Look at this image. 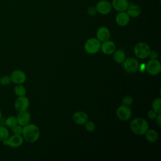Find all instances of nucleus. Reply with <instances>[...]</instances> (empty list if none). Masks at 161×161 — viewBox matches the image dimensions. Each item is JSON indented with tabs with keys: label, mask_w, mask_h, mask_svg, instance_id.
<instances>
[{
	"label": "nucleus",
	"mask_w": 161,
	"mask_h": 161,
	"mask_svg": "<svg viewBox=\"0 0 161 161\" xmlns=\"http://www.w3.org/2000/svg\"><path fill=\"white\" fill-rule=\"evenodd\" d=\"M22 136L26 142L30 143H35L40 138V130L35 124L29 123L23 126Z\"/></svg>",
	"instance_id": "obj_1"
},
{
	"label": "nucleus",
	"mask_w": 161,
	"mask_h": 161,
	"mask_svg": "<svg viewBox=\"0 0 161 161\" xmlns=\"http://www.w3.org/2000/svg\"><path fill=\"white\" fill-rule=\"evenodd\" d=\"M130 129L133 133L138 135H145L149 129V125L143 118H136L130 123Z\"/></svg>",
	"instance_id": "obj_2"
},
{
	"label": "nucleus",
	"mask_w": 161,
	"mask_h": 161,
	"mask_svg": "<svg viewBox=\"0 0 161 161\" xmlns=\"http://www.w3.org/2000/svg\"><path fill=\"white\" fill-rule=\"evenodd\" d=\"M149 45L145 42H140L136 44L133 48L134 54L140 59H145L148 57L150 52Z\"/></svg>",
	"instance_id": "obj_3"
},
{
	"label": "nucleus",
	"mask_w": 161,
	"mask_h": 161,
	"mask_svg": "<svg viewBox=\"0 0 161 161\" xmlns=\"http://www.w3.org/2000/svg\"><path fill=\"white\" fill-rule=\"evenodd\" d=\"M122 64L123 69L128 73H135L139 69V62L136 58L134 57L126 58Z\"/></svg>",
	"instance_id": "obj_4"
},
{
	"label": "nucleus",
	"mask_w": 161,
	"mask_h": 161,
	"mask_svg": "<svg viewBox=\"0 0 161 161\" xmlns=\"http://www.w3.org/2000/svg\"><path fill=\"white\" fill-rule=\"evenodd\" d=\"M101 42L96 38L88 39L84 44V50L89 54H95L101 49Z\"/></svg>",
	"instance_id": "obj_5"
},
{
	"label": "nucleus",
	"mask_w": 161,
	"mask_h": 161,
	"mask_svg": "<svg viewBox=\"0 0 161 161\" xmlns=\"http://www.w3.org/2000/svg\"><path fill=\"white\" fill-rule=\"evenodd\" d=\"M23 142L24 139L21 135L13 134L11 136L9 135L8 138L2 141V143L4 146H8L11 148H16L21 146Z\"/></svg>",
	"instance_id": "obj_6"
},
{
	"label": "nucleus",
	"mask_w": 161,
	"mask_h": 161,
	"mask_svg": "<svg viewBox=\"0 0 161 161\" xmlns=\"http://www.w3.org/2000/svg\"><path fill=\"white\" fill-rule=\"evenodd\" d=\"M95 8L97 13L102 15L109 14L113 9L111 3L108 0H99L96 3Z\"/></svg>",
	"instance_id": "obj_7"
},
{
	"label": "nucleus",
	"mask_w": 161,
	"mask_h": 161,
	"mask_svg": "<svg viewBox=\"0 0 161 161\" xmlns=\"http://www.w3.org/2000/svg\"><path fill=\"white\" fill-rule=\"evenodd\" d=\"M116 116L119 119L123 121L130 119L131 116L132 112L129 106L125 105H120L116 111Z\"/></svg>",
	"instance_id": "obj_8"
},
{
	"label": "nucleus",
	"mask_w": 161,
	"mask_h": 161,
	"mask_svg": "<svg viewBox=\"0 0 161 161\" xmlns=\"http://www.w3.org/2000/svg\"><path fill=\"white\" fill-rule=\"evenodd\" d=\"M30 106V100L26 96H18L14 103V109L18 111L28 110Z\"/></svg>",
	"instance_id": "obj_9"
},
{
	"label": "nucleus",
	"mask_w": 161,
	"mask_h": 161,
	"mask_svg": "<svg viewBox=\"0 0 161 161\" xmlns=\"http://www.w3.org/2000/svg\"><path fill=\"white\" fill-rule=\"evenodd\" d=\"M146 70L151 75H157L161 71V64L157 59L150 60L146 65Z\"/></svg>",
	"instance_id": "obj_10"
},
{
	"label": "nucleus",
	"mask_w": 161,
	"mask_h": 161,
	"mask_svg": "<svg viewBox=\"0 0 161 161\" xmlns=\"http://www.w3.org/2000/svg\"><path fill=\"white\" fill-rule=\"evenodd\" d=\"M9 76L11 82L15 84H23L26 80V74L23 70L19 69L13 70Z\"/></svg>",
	"instance_id": "obj_11"
},
{
	"label": "nucleus",
	"mask_w": 161,
	"mask_h": 161,
	"mask_svg": "<svg viewBox=\"0 0 161 161\" xmlns=\"http://www.w3.org/2000/svg\"><path fill=\"white\" fill-rule=\"evenodd\" d=\"M130 20V17L126 11L118 12L115 17L116 23L121 27L126 26Z\"/></svg>",
	"instance_id": "obj_12"
},
{
	"label": "nucleus",
	"mask_w": 161,
	"mask_h": 161,
	"mask_svg": "<svg viewBox=\"0 0 161 161\" xmlns=\"http://www.w3.org/2000/svg\"><path fill=\"white\" fill-rule=\"evenodd\" d=\"M101 52L107 55H109L113 53V52L116 50V45L115 43L109 40L104 41L101 45Z\"/></svg>",
	"instance_id": "obj_13"
},
{
	"label": "nucleus",
	"mask_w": 161,
	"mask_h": 161,
	"mask_svg": "<svg viewBox=\"0 0 161 161\" xmlns=\"http://www.w3.org/2000/svg\"><path fill=\"white\" fill-rule=\"evenodd\" d=\"M111 3L112 8L118 12L126 11L130 4L128 0H112Z\"/></svg>",
	"instance_id": "obj_14"
},
{
	"label": "nucleus",
	"mask_w": 161,
	"mask_h": 161,
	"mask_svg": "<svg viewBox=\"0 0 161 161\" xmlns=\"http://www.w3.org/2000/svg\"><path fill=\"white\" fill-rule=\"evenodd\" d=\"M111 36V33L109 30L106 26L99 27L96 31V38L101 42H103L108 40H109Z\"/></svg>",
	"instance_id": "obj_15"
},
{
	"label": "nucleus",
	"mask_w": 161,
	"mask_h": 161,
	"mask_svg": "<svg viewBox=\"0 0 161 161\" xmlns=\"http://www.w3.org/2000/svg\"><path fill=\"white\" fill-rule=\"evenodd\" d=\"M72 119L75 124L82 125L88 121V116L84 111H78L73 114Z\"/></svg>",
	"instance_id": "obj_16"
},
{
	"label": "nucleus",
	"mask_w": 161,
	"mask_h": 161,
	"mask_svg": "<svg viewBox=\"0 0 161 161\" xmlns=\"http://www.w3.org/2000/svg\"><path fill=\"white\" fill-rule=\"evenodd\" d=\"M18 123L21 126H25L30 123L31 119V114L28 110L19 111L16 115Z\"/></svg>",
	"instance_id": "obj_17"
},
{
	"label": "nucleus",
	"mask_w": 161,
	"mask_h": 161,
	"mask_svg": "<svg viewBox=\"0 0 161 161\" xmlns=\"http://www.w3.org/2000/svg\"><path fill=\"white\" fill-rule=\"evenodd\" d=\"M126 12L128 13V14L130 18H135L138 17L140 15L142 10L139 5L134 3H131V4H129V6Z\"/></svg>",
	"instance_id": "obj_18"
},
{
	"label": "nucleus",
	"mask_w": 161,
	"mask_h": 161,
	"mask_svg": "<svg viewBox=\"0 0 161 161\" xmlns=\"http://www.w3.org/2000/svg\"><path fill=\"white\" fill-rule=\"evenodd\" d=\"M126 58V53L122 49L115 50L113 52V59L118 64H122Z\"/></svg>",
	"instance_id": "obj_19"
},
{
	"label": "nucleus",
	"mask_w": 161,
	"mask_h": 161,
	"mask_svg": "<svg viewBox=\"0 0 161 161\" xmlns=\"http://www.w3.org/2000/svg\"><path fill=\"white\" fill-rule=\"evenodd\" d=\"M145 135L147 140L150 143H155L158 140V134L153 129H148Z\"/></svg>",
	"instance_id": "obj_20"
},
{
	"label": "nucleus",
	"mask_w": 161,
	"mask_h": 161,
	"mask_svg": "<svg viewBox=\"0 0 161 161\" xmlns=\"http://www.w3.org/2000/svg\"><path fill=\"white\" fill-rule=\"evenodd\" d=\"M13 92L17 97L26 96V89L23 84H16L14 87Z\"/></svg>",
	"instance_id": "obj_21"
},
{
	"label": "nucleus",
	"mask_w": 161,
	"mask_h": 161,
	"mask_svg": "<svg viewBox=\"0 0 161 161\" xmlns=\"http://www.w3.org/2000/svg\"><path fill=\"white\" fill-rule=\"evenodd\" d=\"M5 122V126L9 128H12L14 126L16 125L18 123V120H17V118L16 116H13V115H11L9 116H8L4 121Z\"/></svg>",
	"instance_id": "obj_22"
},
{
	"label": "nucleus",
	"mask_w": 161,
	"mask_h": 161,
	"mask_svg": "<svg viewBox=\"0 0 161 161\" xmlns=\"http://www.w3.org/2000/svg\"><path fill=\"white\" fill-rule=\"evenodd\" d=\"M9 136V131L7 126L0 125V142L8 138Z\"/></svg>",
	"instance_id": "obj_23"
},
{
	"label": "nucleus",
	"mask_w": 161,
	"mask_h": 161,
	"mask_svg": "<svg viewBox=\"0 0 161 161\" xmlns=\"http://www.w3.org/2000/svg\"><path fill=\"white\" fill-rule=\"evenodd\" d=\"M152 109L157 114L161 113V99L160 97L155 99L152 103Z\"/></svg>",
	"instance_id": "obj_24"
},
{
	"label": "nucleus",
	"mask_w": 161,
	"mask_h": 161,
	"mask_svg": "<svg viewBox=\"0 0 161 161\" xmlns=\"http://www.w3.org/2000/svg\"><path fill=\"white\" fill-rule=\"evenodd\" d=\"M11 83L9 75H3L0 77V84L3 86H8Z\"/></svg>",
	"instance_id": "obj_25"
},
{
	"label": "nucleus",
	"mask_w": 161,
	"mask_h": 161,
	"mask_svg": "<svg viewBox=\"0 0 161 161\" xmlns=\"http://www.w3.org/2000/svg\"><path fill=\"white\" fill-rule=\"evenodd\" d=\"M23 126L17 124L16 125L14 126L13 127L11 128V132L13 133V134L14 135H22V133H23Z\"/></svg>",
	"instance_id": "obj_26"
},
{
	"label": "nucleus",
	"mask_w": 161,
	"mask_h": 161,
	"mask_svg": "<svg viewBox=\"0 0 161 161\" xmlns=\"http://www.w3.org/2000/svg\"><path fill=\"white\" fill-rule=\"evenodd\" d=\"M84 125L86 130L88 132H93L96 129V125L92 121H87Z\"/></svg>",
	"instance_id": "obj_27"
},
{
	"label": "nucleus",
	"mask_w": 161,
	"mask_h": 161,
	"mask_svg": "<svg viewBox=\"0 0 161 161\" xmlns=\"http://www.w3.org/2000/svg\"><path fill=\"white\" fill-rule=\"evenodd\" d=\"M133 103V99L131 96H126L123 97L122 100V104L130 106H131Z\"/></svg>",
	"instance_id": "obj_28"
},
{
	"label": "nucleus",
	"mask_w": 161,
	"mask_h": 161,
	"mask_svg": "<svg viewBox=\"0 0 161 161\" xmlns=\"http://www.w3.org/2000/svg\"><path fill=\"white\" fill-rule=\"evenodd\" d=\"M97 11L96 9L95 8V6H89L87 9V14L89 16H94L95 15H96L97 14Z\"/></svg>",
	"instance_id": "obj_29"
},
{
	"label": "nucleus",
	"mask_w": 161,
	"mask_h": 161,
	"mask_svg": "<svg viewBox=\"0 0 161 161\" xmlns=\"http://www.w3.org/2000/svg\"><path fill=\"white\" fill-rule=\"evenodd\" d=\"M158 55V53L156 51H155V50H150L148 57H149L150 60H154V59H157Z\"/></svg>",
	"instance_id": "obj_30"
},
{
	"label": "nucleus",
	"mask_w": 161,
	"mask_h": 161,
	"mask_svg": "<svg viewBox=\"0 0 161 161\" xmlns=\"http://www.w3.org/2000/svg\"><path fill=\"white\" fill-rule=\"evenodd\" d=\"M157 114H157L155 111H154L153 109L150 110V111L148 112V114H147L148 118L150 119H155V118H156V116H157Z\"/></svg>",
	"instance_id": "obj_31"
},
{
	"label": "nucleus",
	"mask_w": 161,
	"mask_h": 161,
	"mask_svg": "<svg viewBox=\"0 0 161 161\" xmlns=\"http://www.w3.org/2000/svg\"><path fill=\"white\" fill-rule=\"evenodd\" d=\"M155 119V122L157 126L159 127L161 126V113L158 114Z\"/></svg>",
	"instance_id": "obj_32"
},
{
	"label": "nucleus",
	"mask_w": 161,
	"mask_h": 161,
	"mask_svg": "<svg viewBox=\"0 0 161 161\" xmlns=\"http://www.w3.org/2000/svg\"><path fill=\"white\" fill-rule=\"evenodd\" d=\"M140 71L142 72H144L145 70H146V65L144 64H142V65H140L139 66V69Z\"/></svg>",
	"instance_id": "obj_33"
},
{
	"label": "nucleus",
	"mask_w": 161,
	"mask_h": 161,
	"mask_svg": "<svg viewBox=\"0 0 161 161\" xmlns=\"http://www.w3.org/2000/svg\"><path fill=\"white\" fill-rule=\"evenodd\" d=\"M2 117H3V114H2V111H1V110L0 109V121H1V119H2Z\"/></svg>",
	"instance_id": "obj_34"
}]
</instances>
